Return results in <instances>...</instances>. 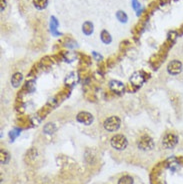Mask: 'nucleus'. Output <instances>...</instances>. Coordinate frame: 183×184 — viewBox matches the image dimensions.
Segmentation results:
<instances>
[{"label":"nucleus","mask_w":183,"mask_h":184,"mask_svg":"<svg viewBox=\"0 0 183 184\" xmlns=\"http://www.w3.org/2000/svg\"><path fill=\"white\" fill-rule=\"evenodd\" d=\"M121 125V120L117 116H110L107 119H105L103 123V127L106 131L108 132H115L119 129Z\"/></svg>","instance_id":"obj_2"},{"label":"nucleus","mask_w":183,"mask_h":184,"mask_svg":"<svg viewBox=\"0 0 183 184\" xmlns=\"http://www.w3.org/2000/svg\"><path fill=\"white\" fill-rule=\"evenodd\" d=\"M110 144L114 149L120 151V150H124L127 147L128 140L123 134H115V135L111 138Z\"/></svg>","instance_id":"obj_1"},{"label":"nucleus","mask_w":183,"mask_h":184,"mask_svg":"<svg viewBox=\"0 0 183 184\" xmlns=\"http://www.w3.org/2000/svg\"><path fill=\"white\" fill-rule=\"evenodd\" d=\"M92 56L96 61H101L102 59H103V56H102L101 54H99V53L96 52V51H92Z\"/></svg>","instance_id":"obj_22"},{"label":"nucleus","mask_w":183,"mask_h":184,"mask_svg":"<svg viewBox=\"0 0 183 184\" xmlns=\"http://www.w3.org/2000/svg\"><path fill=\"white\" fill-rule=\"evenodd\" d=\"M130 82L133 86L135 87H140L142 84L145 82V77H144V74L142 72H139V71H137V72H134L132 74V76L130 77Z\"/></svg>","instance_id":"obj_7"},{"label":"nucleus","mask_w":183,"mask_h":184,"mask_svg":"<svg viewBox=\"0 0 183 184\" xmlns=\"http://www.w3.org/2000/svg\"><path fill=\"white\" fill-rule=\"evenodd\" d=\"M183 68V64L180 60H172L167 65V71L170 75H178L181 73Z\"/></svg>","instance_id":"obj_5"},{"label":"nucleus","mask_w":183,"mask_h":184,"mask_svg":"<svg viewBox=\"0 0 183 184\" xmlns=\"http://www.w3.org/2000/svg\"><path fill=\"white\" fill-rule=\"evenodd\" d=\"M100 40L106 45H108L111 42H112V36L109 33V31H107L106 29H103L100 32Z\"/></svg>","instance_id":"obj_12"},{"label":"nucleus","mask_w":183,"mask_h":184,"mask_svg":"<svg viewBox=\"0 0 183 184\" xmlns=\"http://www.w3.org/2000/svg\"><path fill=\"white\" fill-rule=\"evenodd\" d=\"M74 76H76L75 75V73H71L69 76H67V78H66V80H65V82L67 83L68 85H74L75 84V77Z\"/></svg>","instance_id":"obj_20"},{"label":"nucleus","mask_w":183,"mask_h":184,"mask_svg":"<svg viewBox=\"0 0 183 184\" xmlns=\"http://www.w3.org/2000/svg\"><path fill=\"white\" fill-rule=\"evenodd\" d=\"M33 5L38 10H44L48 6V0H33Z\"/></svg>","instance_id":"obj_14"},{"label":"nucleus","mask_w":183,"mask_h":184,"mask_svg":"<svg viewBox=\"0 0 183 184\" xmlns=\"http://www.w3.org/2000/svg\"><path fill=\"white\" fill-rule=\"evenodd\" d=\"M0 2H1V7H0V11L3 12V10L5 9V7H6V0H0Z\"/></svg>","instance_id":"obj_23"},{"label":"nucleus","mask_w":183,"mask_h":184,"mask_svg":"<svg viewBox=\"0 0 183 184\" xmlns=\"http://www.w3.org/2000/svg\"><path fill=\"white\" fill-rule=\"evenodd\" d=\"M58 26H59V22H58L57 18L55 16H51L50 17V21H49V29H50V32L53 36H61L62 33L58 31Z\"/></svg>","instance_id":"obj_8"},{"label":"nucleus","mask_w":183,"mask_h":184,"mask_svg":"<svg viewBox=\"0 0 183 184\" xmlns=\"http://www.w3.org/2000/svg\"><path fill=\"white\" fill-rule=\"evenodd\" d=\"M82 32L86 36H90L94 32V24L91 21H85L82 24Z\"/></svg>","instance_id":"obj_10"},{"label":"nucleus","mask_w":183,"mask_h":184,"mask_svg":"<svg viewBox=\"0 0 183 184\" xmlns=\"http://www.w3.org/2000/svg\"><path fill=\"white\" fill-rule=\"evenodd\" d=\"M76 120L79 123H82L84 125H90L92 124L93 120V115L91 113H89L87 111H81L76 115Z\"/></svg>","instance_id":"obj_6"},{"label":"nucleus","mask_w":183,"mask_h":184,"mask_svg":"<svg viewBox=\"0 0 183 184\" xmlns=\"http://www.w3.org/2000/svg\"><path fill=\"white\" fill-rule=\"evenodd\" d=\"M22 80H23V75H22L20 72H16L13 74V76L11 77V84L13 87H19L20 84L22 83Z\"/></svg>","instance_id":"obj_11"},{"label":"nucleus","mask_w":183,"mask_h":184,"mask_svg":"<svg viewBox=\"0 0 183 184\" xmlns=\"http://www.w3.org/2000/svg\"><path fill=\"white\" fill-rule=\"evenodd\" d=\"M137 145H138V148H139V149L144 150V151L152 150L155 146L153 139L148 135H142L139 140H138Z\"/></svg>","instance_id":"obj_4"},{"label":"nucleus","mask_w":183,"mask_h":184,"mask_svg":"<svg viewBox=\"0 0 183 184\" xmlns=\"http://www.w3.org/2000/svg\"><path fill=\"white\" fill-rule=\"evenodd\" d=\"M109 88L111 89V91L117 94H121L125 90L124 84L121 81H119V80H111L109 82Z\"/></svg>","instance_id":"obj_9"},{"label":"nucleus","mask_w":183,"mask_h":184,"mask_svg":"<svg viewBox=\"0 0 183 184\" xmlns=\"http://www.w3.org/2000/svg\"><path fill=\"white\" fill-rule=\"evenodd\" d=\"M0 154H1V159H0V161H1V164H6L8 161H9V159H10L9 153H8L6 150H1Z\"/></svg>","instance_id":"obj_18"},{"label":"nucleus","mask_w":183,"mask_h":184,"mask_svg":"<svg viewBox=\"0 0 183 184\" xmlns=\"http://www.w3.org/2000/svg\"><path fill=\"white\" fill-rule=\"evenodd\" d=\"M65 46L68 48H75L77 47V42L73 39H67V41L65 42Z\"/></svg>","instance_id":"obj_19"},{"label":"nucleus","mask_w":183,"mask_h":184,"mask_svg":"<svg viewBox=\"0 0 183 184\" xmlns=\"http://www.w3.org/2000/svg\"><path fill=\"white\" fill-rule=\"evenodd\" d=\"M55 130H56V126L54 125V123H48V124H46L45 126L43 127V131H44V133H46V134L54 133Z\"/></svg>","instance_id":"obj_17"},{"label":"nucleus","mask_w":183,"mask_h":184,"mask_svg":"<svg viewBox=\"0 0 183 184\" xmlns=\"http://www.w3.org/2000/svg\"><path fill=\"white\" fill-rule=\"evenodd\" d=\"M131 6L133 8V10L136 11V15L137 16H140L142 14V12H143V8H142L141 4L139 3L138 0H131Z\"/></svg>","instance_id":"obj_15"},{"label":"nucleus","mask_w":183,"mask_h":184,"mask_svg":"<svg viewBox=\"0 0 183 184\" xmlns=\"http://www.w3.org/2000/svg\"><path fill=\"white\" fill-rule=\"evenodd\" d=\"M133 182H134V180H133V178L131 176H129V175H123L122 177L119 178L117 184H133Z\"/></svg>","instance_id":"obj_16"},{"label":"nucleus","mask_w":183,"mask_h":184,"mask_svg":"<svg viewBox=\"0 0 183 184\" xmlns=\"http://www.w3.org/2000/svg\"><path fill=\"white\" fill-rule=\"evenodd\" d=\"M116 19H117L120 23H127L128 22V15L126 14V12L125 11H123V10H118L117 12H116Z\"/></svg>","instance_id":"obj_13"},{"label":"nucleus","mask_w":183,"mask_h":184,"mask_svg":"<svg viewBox=\"0 0 183 184\" xmlns=\"http://www.w3.org/2000/svg\"><path fill=\"white\" fill-rule=\"evenodd\" d=\"M20 134V130L19 129H15V130H12V131H10V133H9V137H10V139H11V141H13L14 139L18 136Z\"/></svg>","instance_id":"obj_21"},{"label":"nucleus","mask_w":183,"mask_h":184,"mask_svg":"<svg viewBox=\"0 0 183 184\" xmlns=\"http://www.w3.org/2000/svg\"><path fill=\"white\" fill-rule=\"evenodd\" d=\"M177 143H178V136L176 134L171 132L165 134L162 139V145L166 149H172V148H174L177 145Z\"/></svg>","instance_id":"obj_3"}]
</instances>
